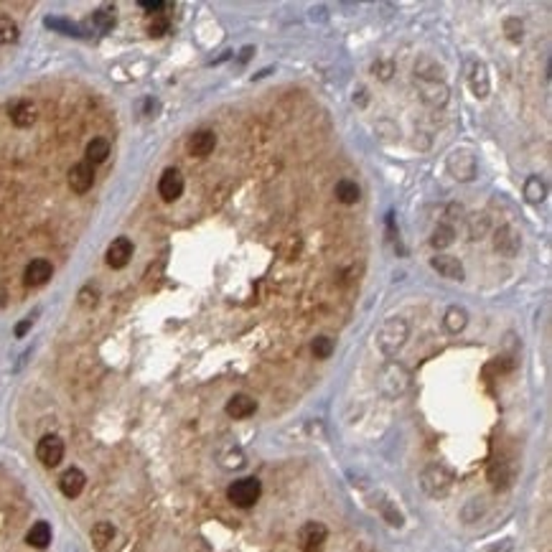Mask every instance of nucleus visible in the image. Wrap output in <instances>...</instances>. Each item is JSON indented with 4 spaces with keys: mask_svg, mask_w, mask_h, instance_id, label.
I'll use <instances>...</instances> for the list:
<instances>
[{
    "mask_svg": "<svg viewBox=\"0 0 552 552\" xmlns=\"http://www.w3.org/2000/svg\"><path fill=\"white\" fill-rule=\"evenodd\" d=\"M382 514H384V517H387V522H390L392 527H402V524H405V519H402V514L397 512V509H395V506L390 504V501H384V506H382Z\"/></svg>",
    "mask_w": 552,
    "mask_h": 552,
    "instance_id": "2f4dec72",
    "label": "nucleus"
},
{
    "mask_svg": "<svg viewBox=\"0 0 552 552\" xmlns=\"http://www.w3.org/2000/svg\"><path fill=\"white\" fill-rule=\"evenodd\" d=\"M257 410V402L252 400L250 395H232L227 400V415L234 420H244V418H250V415H255Z\"/></svg>",
    "mask_w": 552,
    "mask_h": 552,
    "instance_id": "dca6fc26",
    "label": "nucleus"
},
{
    "mask_svg": "<svg viewBox=\"0 0 552 552\" xmlns=\"http://www.w3.org/2000/svg\"><path fill=\"white\" fill-rule=\"evenodd\" d=\"M221 466H224V468H242V466H244L242 451H239V448H229L227 456L221 458Z\"/></svg>",
    "mask_w": 552,
    "mask_h": 552,
    "instance_id": "7c9ffc66",
    "label": "nucleus"
},
{
    "mask_svg": "<svg viewBox=\"0 0 552 552\" xmlns=\"http://www.w3.org/2000/svg\"><path fill=\"white\" fill-rule=\"evenodd\" d=\"M46 26H49V29L61 31V34H66V36H79V29H76V26H71V24H66V21H56V18H49Z\"/></svg>",
    "mask_w": 552,
    "mask_h": 552,
    "instance_id": "72a5a7b5",
    "label": "nucleus"
},
{
    "mask_svg": "<svg viewBox=\"0 0 552 552\" xmlns=\"http://www.w3.org/2000/svg\"><path fill=\"white\" fill-rule=\"evenodd\" d=\"M336 199L341 204H346V206H351V204H356L361 199V191H359V186H356L354 181H349V179H343V181H338L336 184Z\"/></svg>",
    "mask_w": 552,
    "mask_h": 552,
    "instance_id": "393cba45",
    "label": "nucleus"
},
{
    "mask_svg": "<svg viewBox=\"0 0 552 552\" xmlns=\"http://www.w3.org/2000/svg\"><path fill=\"white\" fill-rule=\"evenodd\" d=\"M545 196H547L545 181H542L540 176H529V179L524 181V199H527L529 204H542Z\"/></svg>",
    "mask_w": 552,
    "mask_h": 552,
    "instance_id": "5701e85b",
    "label": "nucleus"
},
{
    "mask_svg": "<svg viewBox=\"0 0 552 552\" xmlns=\"http://www.w3.org/2000/svg\"><path fill=\"white\" fill-rule=\"evenodd\" d=\"M494 247L504 257H514L519 252V247H522V237L512 227H499L494 234Z\"/></svg>",
    "mask_w": 552,
    "mask_h": 552,
    "instance_id": "ddd939ff",
    "label": "nucleus"
},
{
    "mask_svg": "<svg viewBox=\"0 0 552 552\" xmlns=\"http://www.w3.org/2000/svg\"><path fill=\"white\" fill-rule=\"evenodd\" d=\"M26 542L36 550H44V547L51 545V527L49 522H36L34 527L29 529V535H26Z\"/></svg>",
    "mask_w": 552,
    "mask_h": 552,
    "instance_id": "aec40b11",
    "label": "nucleus"
},
{
    "mask_svg": "<svg viewBox=\"0 0 552 552\" xmlns=\"http://www.w3.org/2000/svg\"><path fill=\"white\" fill-rule=\"evenodd\" d=\"M158 194L163 196V201H176L184 194V176L176 169H166L158 181Z\"/></svg>",
    "mask_w": 552,
    "mask_h": 552,
    "instance_id": "1a4fd4ad",
    "label": "nucleus"
},
{
    "mask_svg": "<svg viewBox=\"0 0 552 552\" xmlns=\"http://www.w3.org/2000/svg\"><path fill=\"white\" fill-rule=\"evenodd\" d=\"M326 540H328V529L321 522H306L298 529V545L303 552H318Z\"/></svg>",
    "mask_w": 552,
    "mask_h": 552,
    "instance_id": "39448f33",
    "label": "nucleus"
},
{
    "mask_svg": "<svg viewBox=\"0 0 552 552\" xmlns=\"http://www.w3.org/2000/svg\"><path fill=\"white\" fill-rule=\"evenodd\" d=\"M31 323H34V321H31V318L21 321V323L16 326V336H18V338H21V336H26V333H29V328H31Z\"/></svg>",
    "mask_w": 552,
    "mask_h": 552,
    "instance_id": "58836bf2",
    "label": "nucleus"
},
{
    "mask_svg": "<svg viewBox=\"0 0 552 552\" xmlns=\"http://www.w3.org/2000/svg\"><path fill=\"white\" fill-rule=\"evenodd\" d=\"M260 494H262V483L257 481L255 476L239 478V481H234L232 486L227 488V499L232 501L234 506H239V509H250V506H255L257 499H260Z\"/></svg>",
    "mask_w": 552,
    "mask_h": 552,
    "instance_id": "20e7f679",
    "label": "nucleus"
},
{
    "mask_svg": "<svg viewBox=\"0 0 552 552\" xmlns=\"http://www.w3.org/2000/svg\"><path fill=\"white\" fill-rule=\"evenodd\" d=\"M372 69H374V74H377L379 79H390V76H392V69H395V66H392V61H377V64H374Z\"/></svg>",
    "mask_w": 552,
    "mask_h": 552,
    "instance_id": "c9c22d12",
    "label": "nucleus"
},
{
    "mask_svg": "<svg viewBox=\"0 0 552 552\" xmlns=\"http://www.w3.org/2000/svg\"><path fill=\"white\" fill-rule=\"evenodd\" d=\"M51 275H54V268L49 260H31L29 268H26V273H24V283L29 285V288H39V285L49 283Z\"/></svg>",
    "mask_w": 552,
    "mask_h": 552,
    "instance_id": "2eb2a0df",
    "label": "nucleus"
},
{
    "mask_svg": "<svg viewBox=\"0 0 552 552\" xmlns=\"http://www.w3.org/2000/svg\"><path fill=\"white\" fill-rule=\"evenodd\" d=\"M11 120L16 128H31V125L39 120V110H36L34 102L24 99V102H16V105L11 107Z\"/></svg>",
    "mask_w": 552,
    "mask_h": 552,
    "instance_id": "f3484780",
    "label": "nucleus"
},
{
    "mask_svg": "<svg viewBox=\"0 0 552 552\" xmlns=\"http://www.w3.org/2000/svg\"><path fill=\"white\" fill-rule=\"evenodd\" d=\"M94 303H97V293H94L92 288H84V291L79 293V306H84V308H92Z\"/></svg>",
    "mask_w": 552,
    "mask_h": 552,
    "instance_id": "e433bc0d",
    "label": "nucleus"
},
{
    "mask_svg": "<svg viewBox=\"0 0 552 552\" xmlns=\"http://www.w3.org/2000/svg\"><path fill=\"white\" fill-rule=\"evenodd\" d=\"M407 333H410V328H407L405 321H402V318H390L387 323L382 326V328H379L377 346L382 349V354L392 356V354H397L402 346H405Z\"/></svg>",
    "mask_w": 552,
    "mask_h": 552,
    "instance_id": "f03ea898",
    "label": "nucleus"
},
{
    "mask_svg": "<svg viewBox=\"0 0 552 552\" xmlns=\"http://www.w3.org/2000/svg\"><path fill=\"white\" fill-rule=\"evenodd\" d=\"M453 237H456V232L451 224H438L436 232H433V237H431V244L436 250H443L448 244H453Z\"/></svg>",
    "mask_w": 552,
    "mask_h": 552,
    "instance_id": "bb28decb",
    "label": "nucleus"
},
{
    "mask_svg": "<svg viewBox=\"0 0 552 552\" xmlns=\"http://www.w3.org/2000/svg\"><path fill=\"white\" fill-rule=\"evenodd\" d=\"M311 351H313L316 359H328V356L333 354V338L318 336V338L313 341V346H311Z\"/></svg>",
    "mask_w": 552,
    "mask_h": 552,
    "instance_id": "cd10ccee",
    "label": "nucleus"
},
{
    "mask_svg": "<svg viewBox=\"0 0 552 552\" xmlns=\"http://www.w3.org/2000/svg\"><path fill=\"white\" fill-rule=\"evenodd\" d=\"M410 387V372L405 366L397 364V361H390V364L382 366L379 372V390L384 392L387 397H400L407 392Z\"/></svg>",
    "mask_w": 552,
    "mask_h": 552,
    "instance_id": "7ed1b4c3",
    "label": "nucleus"
},
{
    "mask_svg": "<svg viewBox=\"0 0 552 552\" xmlns=\"http://www.w3.org/2000/svg\"><path fill=\"white\" fill-rule=\"evenodd\" d=\"M443 323H446V328L451 333H458L466 328V323H468V313H466L463 308H458V306H451V308L446 311V316H443Z\"/></svg>",
    "mask_w": 552,
    "mask_h": 552,
    "instance_id": "b1692460",
    "label": "nucleus"
},
{
    "mask_svg": "<svg viewBox=\"0 0 552 552\" xmlns=\"http://www.w3.org/2000/svg\"><path fill=\"white\" fill-rule=\"evenodd\" d=\"M130 257H133V242H130L128 237H117L115 242L107 247L105 260L112 270H122L130 262Z\"/></svg>",
    "mask_w": 552,
    "mask_h": 552,
    "instance_id": "9d476101",
    "label": "nucleus"
},
{
    "mask_svg": "<svg viewBox=\"0 0 552 552\" xmlns=\"http://www.w3.org/2000/svg\"><path fill=\"white\" fill-rule=\"evenodd\" d=\"M448 171L458 181H471L476 176V158L471 156V151L458 148V151H453L448 156Z\"/></svg>",
    "mask_w": 552,
    "mask_h": 552,
    "instance_id": "0eeeda50",
    "label": "nucleus"
},
{
    "mask_svg": "<svg viewBox=\"0 0 552 552\" xmlns=\"http://www.w3.org/2000/svg\"><path fill=\"white\" fill-rule=\"evenodd\" d=\"M36 458L46 466V468L59 466L61 458H64V441L59 436H44L39 441V446H36Z\"/></svg>",
    "mask_w": 552,
    "mask_h": 552,
    "instance_id": "423d86ee",
    "label": "nucleus"
},
{
    "mask_svg": "<svg viewBox=\"0 0 552 552\" xmlns=\"http://www.w3.org/2000/svg\"><path fill=\"white\" fill-rule=\"evenodd\" d=\"M504 31H506V36L512 41H522V24H519V18H509L504 24Z\"/></svg>",
    "mask_w": 552,
    "mask_h": 552,
    "instance_id": "f704fd0d",
    "label": "nucleus"
},
{
    "mask_svg": "<svg viewBox=\"0 0 552 552\" xmlns=\"http://www.w3.org/2000/svg\"><path fill=\"white\" fill-rule=\"evenodd\" d=\"M94 26H97L99 31H105V34L112 31L115 29V11H110V8H107V11H97L94 13Z\"/></svg>",
    "mask_w": 552,
    "mask_h": 552,
    "instance_id": "c756f323",
    "label": "nucleus"
},
{
    "mask_svg": "<svg viewBox=\"0 0 552 552\" xmlns=\"http://www.w3.org/2000/svg\"><path fill=\"white\" fill-rule=\"evenodd\" d=\"M18 41V26L11 18H0V44H13Z\"/></svg>",
    "mask_w": 552,
    "mask_h": 552,
    "instance_id": "c85d7f7f",
    "label": "nucleus"
},
{
    "mask_svg": "<svg viewBox=\"0 0 552 552\" xmlns=\"http://www.w3.org/2000/svg\"><path fill=\"white\" fill-rule=\"evenodd\" d=\"M423 99L425 102H431V105H446L448 89L443 87V84H438V81H431V84H425Z\"/></svg>",
    "mask_w": 552,
    "mask_h": 552,
    "instance_id": "a878e982",
    "label": "nucleus"
},
{
    "mask_svg": "<svg viewBox=\"0 0 552 552\" xmlns=\"http://www.w3.org/2000/svg\"><path fill=\"white\" fill-rule=\"evenodd\" d=\"M66 181H69V189L74 194H87L89 189H92V184H94V169L89 166L87 161L74 163V166L69 169V176H66Z\"/></svg>",
    "mask_w": 552,
    "mask_h": 552,
    "instance_id": "6e6552de",
    "label": "nucleus"
},
{
    "mask_svg": "<svg viewBox=\"0 0 552 552\" xmlns=\"http://www.w3.org/2000/svg\"><path fill=\"white\" fill-rule=\"evenodd\" d=\"M169 18L166 16H156L151 21V26H148V31H151V36H163V34H169Z\"/></svg>",
    "mask_w": 552,
    "mask_h": 552,
    "instance_id": "473e14b6",
    "label": "nucleus"
},
{
    "mask_svg": "<svg viewBox=\"0 0 552 552\" xmlns=\"http://www.w3.org/2000/svg\"><path fill=\"white\" fill-rule=\"evenodd\" d=\"M431 268L436 270L441 278H446V280H463L466 278V270H463V265H461V260L458 257H451V255H436L431 260Z\"/></svg>",
    "mask_w": 552,
    "mask_h": 552,
    "instance_id": "9b49d317",
    "label": "nucleus"
},
{
    "mask_svg": "<svg viewBox=\"0 0 552 552\" xmlns=\"http://www.w3.org/2000/svg\"><path fill=\"white\" fill-rule=\"evenodd\" d=\"M84 486H87V476H84L79 468H66V471L61 473V478H59V488H61V494H64L66 499H76V496L84 491Z\"/></svg>",
    "mask_w": 552,
    "mask_h": 552,
    "instance_id": "f8f14e48",
    "label": "nucleus"
},
{
    "mask_svg": "<svg viewBox=\"0 0 552 552\" xmlns=\"http://www.w3.org/2000/svg\"><path fill=\"white\" fill-rule=\"evenodd\" d=\"M420 486H423L425 494L433 496V499H443V496H448L451 486H453V473L448 471L443 463H433V466H428L423 471V476H420Z\"/></svg>",
    "mask_w": 552,
    "mask_h": 552,
    "instance_id": "f257e3e1",
    "label": "nucleus"
},
{
    "mask_svg": "<svg viewBox=\"0 0 552 552\" xmlns=\"http://www.w3.org/2000/svg\"><path fill=\"white\" fill-rule=\"evenodd\" d=\"M140 8L148 13H153V16H158L161 11H166V3H161V0H143L140 3Z\"/></svg>",
    "mask_w": 552,
    "mask_h": 552,
    "instance_id": "4c0bfd02",
    "label": "nucleus"
},
{
    "mask_svg": "<svg viewBox=\"0 0 552 552\" xmlns=\"http://www.w3.org/2000/svg\"><path fill=\"white\" fill-rule=\"evenodd\" d=\"M89 540H92L94 550H107L110 542L115 540V527L110 522H97L89 532Z\"/></svg>",
    "mask_w": 552,
    "mask_h": 552,
    "instance_id": "6ab92c4d",
    "label": "nucleus"
},
{
    "mask_svg": "<svg viewBox=\"0 0 552 552\" xmlns=\"http://www.w3.org/2000/svg\"><path fill=\"white\" fill-rule=\"evenodd\" d=\"M84 156H87L89 166H99V163H105L107 156H110V143H107L105 138H92L87 143V151H84Z\"/></svg>",
    "mask_w": 552,
    "mask_h": 552,
    "instance_id": "412c9836",
    "label": "nucleus"
},
{
    "mask_svg": "<svg viewBox=\"0 0 552 552\" xmlns=\"http://www.w3.org/2000/svg\"><path fill=\"white\" fill-rule=\"evenodd\" d=\"M468 84H471V92L478 99L488 97V74H486V64L481 61H473L471 64V74H468Z\"/></svg>",
    "mask_w": 552,
    "mask_h": 552,
    "instance_id": "a211bd4d",
    "label": "nucleus"
},
{
    "mask_svg": "<svg viewBox=\"0 0 552 552\" xmlns=\"http://www.w3.org/2000/svg\"><path fill=\"white\" fill-rule=\"evenodd\" d=\"M488 478H491V483H494L496 488H509V483H512V478H514V468L509 463H504V461H496V463L488 468Z\"/></svg>",
    "mask_w": 552,
    "mask_h": 552,
    "instance_id": "4be33fe9",
    "label": "nucleus"
},
{
    "mask_svg": "<svg viewBox=\"0 0 552 552\" xmlns=\"http://www.w3.org/2000/svg\"><path fill=\"white\" fill-rule=\"evenodd\" d=\"M216 148V135L214 130H199V133H194L191 138H189V153H191L194 158H206L211 156Z\"/></svg>",
    "mask_w": 552,
    "mask_h": 552,
    "instance_id": "4468645a",
    "label": "nucleus"
}]
</instances>
